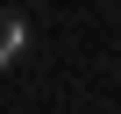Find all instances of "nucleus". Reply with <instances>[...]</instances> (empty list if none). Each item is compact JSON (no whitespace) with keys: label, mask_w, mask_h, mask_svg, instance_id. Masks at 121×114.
Masks as SVG:
<instances>
[{"label":"nucleus","mask_w":121,"mask_h":114,"mask_svg":"<svg viewBox=\"0 0 121 114\" xmlns=\"http://www.w3.org/2000/svg\"><path fill=\"white\" fill-rule=\"evenodd\" d=\"M22 43H29V22H22L14 7H0V71H7L14 57H22Z\"/></svg>","instance_id":"f257e3e1"}]
</instances>
